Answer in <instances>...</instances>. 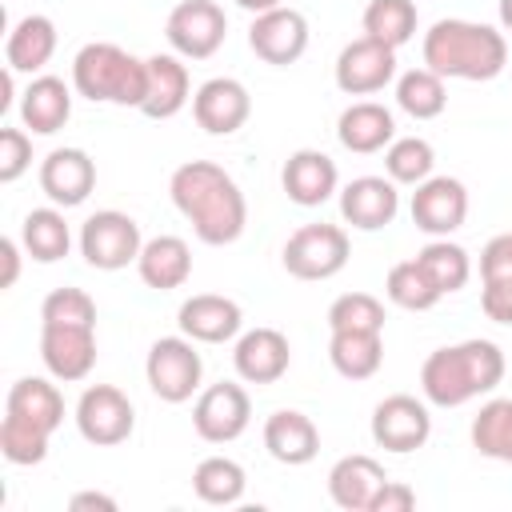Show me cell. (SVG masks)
I'll return each instance as SVG.
<instances>
[{
  "mask_svg": "<svg viewBox=\"0 0 512 512\" xmlns=\"http://www.w3.org/2000/svg\"><path fill=\"white\" fill-rule=\"evenodd\" d=\"M168 192H172V204L180 208V216L192 224V232L220 248V244H232L240 240L244 224H248V204H244V192L240 184L212 160H188L172 172L168 180Z\"/></svg>",
  "mask_w": 512,
  "mask_h": 512,
  "instance_id": "1",
  "label": "cell"
},
{
  "mask_svg": "<svg viewBox=\"0 0 512 512\" xmlns=\"http://www.w3.org/2000/svg\"><path fill=\"white\" fill-rule=\"evenodd\" d=\"M504 380V352L492 340H460L428 352L420 368V392L436 408H460L488 396Z\"/></svg>",
  "mask_w": 512,
  "mask_h": 512,
  "instance_id": "2",
  "label": "cell"
},
{
  "mask_svg": "<svg viewBox=\"0 0 512 512\" xmlns=\"http://www.w3.org/2000/svg\"><path fill=\"white\" fill-rule=\"evenodd\" d=\"M508 64L504 32L476 20H436L424 32V68L444 80H492Z\"/></svg>",
  "mask_w": 512,
  "mask_h": 512,
  "instance_id": "3",
  "label": "cell"
},
{
  "mask_svg": "<svg viewBox=\"0 0 512 512\" xmlns=\"http://www.w3.org/2000/svg\"><path fill=\"white\" fill-rule=\"evenodd\" d=\"M72 88L92 104L140 108L148 96V60L124 52L120 44L92 40L72 60Z\"/></svg>",
  "mask_w": 512,
  "mask_h": 512,
  "instance_id": "4",
  "label": "cell"
},
{
  "mask_svg": "<svg viewBox=\"0 0 512 512\" xmlns=\"http://www.w3.org/2000/svg\"><path fill=\"white\" fill-rule=\"evenodd\" d=\"M192 344L196 340H188V336H160L148 348L144 376H148V388L164 404H184V400H192V392H200L204 360Z\"/></svg>",
  "mask_w": 512,
  "mask_h": 512,
  "instance_id": "5",
  "label": "cell"
},
{
  "mask_svg": "<svg viewBox=\"0 0 512 512\" xmlns=\"http://www.w3.org/2000/svg\"><path fill=\"white\" fill-rule=\"evenodd\" d=\"M140 248H144L140 224L128 212L104 208L80 224V256L100 272H120V268L136 264Z\"/></svg>",
  "mask_w": 512,
  "mask_h": 512,
  "instance_id": "6",
  "label": "cell"
},
{
  "mask_svg": "<svg viewBox=\"0 0 512 512\" xmlns=\"http://www.w3.org/2000/svg\"><path fill=\"white\" fill-rule=\"evenodd\" d=\"M348 232L340 224H304L284 244V268L296 280H332L348 264Z\"/></svg>",
  "mask_w": 512,
  "mask_h": 512,
  "instance_id": "7",
  "label": "cell"
},
{
  "mask_svg": "<svg viewBox=\"0 0 512 512\" xmlns=\"http://www.w3.org/2000/svg\"><path fill=\"white\" fill-rule=\"evenodd\" d=\"M76 428L88 444L112 448L124 444L136 428V408L116 384H88L76 400Z\"/></svg>",
  "mask_w": 512,
  "mask_h": 512,
  "instance_id": "8",
  "label": "cell"
},
{
  "mask_svg": "<svg viewBox=\"0 0 512 512\" xmlns=\"http://www.w3.org/2000/svg\"><path fill=\"white\" fill-rule=\"evenodd\" d=\"M164 36H168L176 56L208 60V56H216V48L228 36V16H224V8L216 0H180L168 12Z\"/></svg>",
  "mask_w": 512,
  "mask_h": 512,
  "instance_id": "9",
  "label": "cell"
},
{
  "mask_svg": "<svg viewBox=\"0 0 512 512\" xmlns=\"http://www.w3.org/2000/svg\"><path fill=\"white\" fill-rule=\"evenodd\" d=\"M248 420H252V400L232 380L208 384L192 404V428L208 444H232L236 436H244Z\"/></svg>",
  "mask_w": 512,
  "mask_h": 512,
  "instance_id": "10",
  "label": "cell"
},
{
  "mask_svg": "<svg viewBox=\"0 0 512 512\" xmlns=\"http://www.w3.org/2000/svg\"><path fill=\"white\" fill-rule=\"evenodd\" d=\"M40 360L64 384L84 380L96 368V324L40 320Z\"/></svg>",
  "mask_w": 512,
  "mask_h": 512,
  "instance_id": "11",
  "label": "cell"
},
{
  "mask_svg": "<svg viewBox=\"0 0 512 512\" xmlns=\"http://www.w3.org/2000/svg\"><path fill=\"white\" fill-rule=\"evenodd\" d=\"M392 80H396V48H388L372 36H360L340 48V56H336V88L340 92L372 96V92H384Z\"/></svg>",
  "mask_w": 512,
  "mask_h": 512,
  "instance_id": "12",
  "label": "cell"
},
{
  "mask_svg": "<svg viewBox=\"0 0 512 512\" xmlns=\"http://www.w3.org/2000/svg\"><path fill=\"white\" fill-rule=\"evenodd\" d=\"M432 436V416H428V404L408 396V392H396V396H384L376 408H372V440L388 452H416L424 448Z\"/></svg>",
  "mask_w": 512,
  "mask_h": 512,
  "instance_id": "13",
  "label": "cell"
},
{
  "mask_svg": "<svg viewBox=\"0 0 512 512\" xmlns=\"http://www.w3.org/2000/svg\"><path fill=\"white\" fill-rule=\"evenodd\" d=\"M248 48L264 60V64H276V68H288L304 56L308 48V20L304 12L296 8H272V12H260L248 28Z\"/></svg>",
  "mask_w": 512,
  "mask_h": 512,
  "instance_id": "14",
  "label": "cell"
},
{
  "mask_svg": "<svg viewBox=\"0 0 512 512\" xmlns=\"http://www.w3.org/2000/svg\"><path fill=\"white\" fill-rule=\"evenodd\" d=\"M192 116L208 136H232L248 124L252 116V96L240 80L232 76H212L196 88L192 96Z\"/></svg>",
  "mask_w": 512,
  "mask_h": 512,
  "instance_id": "15",
  "label": "cell"
},
{
  "mask_svg": "<svg viewBox=\"0 0 512 512\" xmlns=\"http://www.w3.org/2000/svg\"><path fill=\"white\" fill-rule=\"evenodd\" d=\"M468 216V188L456 176H428L412 192V224L428 236H452Z\"/></svg>",
  "mask_w": 512,
  "mask_h": 512,
  "instance_id": "16",
  "label": "cell"
},
{
  "mask_svg": "<svg viewBox=\"0 0 512 512\" xmlns=\"http://www.w3.org/2000/svg\"><path fill=\"white\" fill-rule=\"evenodd\" d=\"M396 212H400V192L396 180L388 176H356L340 188V216L360 232L388 228Z\"/></svg>",
  "mask_w": 512,
  "mask_h": 512,
  "instance_id": "17",
  "label": "cell"
},
{
  "mask_svg": "<svg viewBox=\"0 0 512 512\" xmlns=\"http://www.w3.org/2000/svg\"><path fill=\"white\" fill-rule=\"evenodd\" d=\"M176 324L188 340L196 344H224V340H236L240 328H244V312L236 300L228 296H216V292H196L180 304L176 312Z\"/></svg>",
  "mask_w": 512,
  "mask_h": 512,
  "instance_id": "18",
  "label": "cell"
},
{
  "mask_svg": "<svg viewBox=\"0 0 512 512\" xmlns=\"http://www.w3.org/2000/svg\"><path fill=\"white\" fill-rule=\"evenodd\" d=\"M40 188L52 204L76 208L96 188V164L84 148H52L40 160Z\"/></svg>",
  "mask_w": 512,
  "mask_h": 512,
  "instance_id": "19",
  "label": "cell"
},
{
  "mask_svg": "<svg viewBox=\"0 0 512 512\" xmlns=\"http://www.w3.org/2000/svg\"><path fill=\"white\" fill-rule=\"evenodd\" d=\"M232 364H236V376L248 384H276L292 364L288 336L276 328H248L244 336H236Z\"/></svg>",
  "mask_w": 512,
  "mask_h": 512,
  "instance_id": "20",
  "label": "cell"
},
{
  "mask_svg": "<svg viewBox=\"0 0 512 512\" xmlns=\"http://www.w3.org/2000/svg\"><path fill=\"white\" fill-rule=\"evenodd\" d=\"M280 184L288 192L292 204L300 208H320L336 184H340V172H336V160L316 152V148H300L284 160V172H280Z\"/></svg>",
  "mask_w": 512,
  "mask_h": 512,
  "instance_id": "21",
  "label": "cell"
},
{
  "mask_svg": "<svg viewBox=\"0 0 512 512\" xmlns=\"http://www.w3.org/2000/svg\"><path fill=\"white\" fill-rule=\"evenodd\" d=\"M388 472L380 460L364 456V452H352V456H340L328 472V496L336 508L344 512H368L372 496L384 488Z\"/></svg>",
  "mask_w": 512,
  "mask_h": 512,
  "instance_id": "22",
  "label": "cell"
},
{
  "mask_svg": "<svg viewBox=\"0 0 512 512\" xmlns=\"http://www.w3.org/2000/svg\"><path fill=\"white\" fill-rule=\"evenodd\" d=\"M4 416L8 420H20L28 428H40V432H56L64 424V396L56 384H48L44 376H20L12 388H8V400H4Z\"/></svg>",
  "mask_w": 512,
  "mask_h": 512,
  "instance_id": "23",
  "label": "cell"
},
{
  "mask_svg": "<svg viewBox=\"0 0 512 512\" xmlns=\"http://www.w3.org/2000/svg\"><path fill=\"white\" fill-rule=\"evenodd\" d=\"M336 136L348 152L356 156H372V152H384L392 140H396V120L384 104L376 100H356L340 112L336 120Z\"/></svg>",
  "mask_w": 512,
  "mask_h": 512,
  "instance_id": "24",
  "label": "cell"
},
{
  "mask_svg": "<svg viewBox=\"0 0 512 512\" xmlns=\"http://www.w3.org/2000/svg\"><path fill=\"white\" fill-rule=\"evenodd\" d=\"M264 448H268L272 460L296 468V464H308L320 452V432L304 412L280 408L264 420Z\"/></svg>",
  "mask_w": 512,
  "mask_h": 512,
  "instance_id": "25",
  "label": "cell"
},
{
  "mask_svg": "<svg viewBox=\"0 0 512 512\" xmlns=\"http://www.w3.org/2000/svg\"><path fill=\"white\" fill-rule=\"evenodd\" d=\"M72 116V88L60 76H36L20 96V120L36 136H52Z\"/></svg>",
  "mask_w": 512,
  "mask_h": 512,
  "instance_id": "26",
  "label": "cell"
},
{
  "mask_svg": "<svg viewBox=\"0 0 512 512\" xmlns=\"http://www.w3.org/2000/svg\"><path fill=\"white\" fill-rule=\"evenodd\" d=\"M136 272L148 288L156 292H172L180 284H188L192 276V252L180 236H152L144 240L140 256H136Z\"/></svg>",
  "mask_w": 512,
  "mask_h": 512,
  "instance_id": "27",
  "label": "cell"
},
{
  "mask_svg": "<svg viewBox=\"0 0 512 512\" xmlns=\"http://www.w3.org/2000/svg\"><path fill=\"white\" fill-rule=\"evenodd\" d=\"M188 96H192V84H188V68L180 64V56H168V52L148 56V96L140 112L152 120H168L188 104Z\"/></svg>",
  "mask_w": 512,
  "mask_h": 512,
  "instance_id": "28",
  "label": "cell"
},
{
  "mask_svg": "<svg viewBox=\"0 0 512 512\" xmlns=\"http://www.w3.org/2000/svg\"><path fill=\"white\" fill-rule=\"evenodd\" d=\"M56 52V24L48 16H24L4 40V68L12 72H40Z\"/></svg>",
  "mask_w": 512,
  "mask_h": 512,
  "instance_id": "29",
  "label": "cell"
},
{
  "mask_svg": "<svg viewBox=\"0 0 512 512\" xmlns=\"http://www.w3.org/2000/svg\"><path fill=\"white\" fill-rule=\"evenodd\" d=\"M328 360L344 380H368L384 364V340L380 332H332Z\"/></svg>",
  "mask_w": 512,
  "mask_h": 512,
  "instance_id": "30",
  "label": "cell"
},
{
  "mask_svg": "<svg viewBox=\"0 0 512 512\" xmlns=\"http://www.w3.org/2000/svg\"><path fill=\"white\" fill-rule=\"evenodd\" d=\"M20 244L32 260L40 264H56L60 256H68L72 248V232L60 208H32L20 224Z\"/></svg>",
  "mask_w": 512,
  "mask_h": 512,
  "instance_id": "31",
  "label": "cell"
},
{
  "mask_svg": "<svg viewBox=\"0 0 512 512\" xmlns=\"http://www.w3.org/2000/svg\"><path fill=\"white\" fill-rule=\"evenodd\" d=\"M192 488H196V496H200L204 504L228 508V504H236V500L244 496L248 476H244V468H240L232 456H208V460L196 464Z\"/></svg>",
  "mask_w": 512,
  "mask_h": 512,
  "instance_id": "32",
  "label": "cell"
},
{
  "mask_svg": "<svg viewBox=\"0 0 512 512\" xmlns=\"http://www.w3.org/2000/svg\"><path fill=\"white\" fill-rule=\"evenodd\" d=\"M472 448L488 460L512 464V400H488L476 416H472Z\"/></svg>",
  "mask_w": 512,
  "mask_h": 512,
  "instance_id": "33",
  "label": "cell"
},
{
  "mask_svg": "<svg viewBox=\"0 0 512 512\" xmlns=\"http://www.w3.org/2000/svg\"><path fill=\"white\" fill-rule=\"evenodd\" d=\"M416 260H420V268L428 272V280L448 296V292H460L464 284H468V276H472V260H468V252L460 248V244H452L448 236H432L420 252H416Z\"/></svg>",
  "mask_w": 512,
  "mask_h": 512,
  "instance_id": "34",
  "label": "cell"
},
{
  "mask_svg": "<svg viewBox=\"0 0 512 512\" xmlns=\"http://www.w3.org/2000/svg\"><path fill=\"white\" fill-rule=\"evenodd\" d=\"M416 4L412 0H368L364 8V36L400 48L416 36Z\"/></svg>",
  "mask_w": 512,
  "mask_h": 512,
  "instance_id": "35",
  "label": "cell"
},
{
  "mask_svg": "<svg viewBox=\"0 0 512 512\" xmlns=\"http://www.w3.org/2000/svg\"><path fill=\"white\" fill-rule=\"evenodd\" d=\"M396 104L412 116V120H432L444 112L448 104V88L444 76H436L432 68H412L396 80Z\"/></svg>",
  "mask_w": 512,
  "mask_h": 512,
  "instance_id": "36",
  "label": "cell"
},
{
  "mask_svg": "<svg viewBox=\"0 0 512 512\" xmlns=\"http://www.w3.org/2000/svg\"><path fill=\"white\" fill-rule=\"evenodd\" d=\"M388 300L396 308H408V312H428L432 304H440V288L428 280V272L420 268V260H400L388 268V284H384Z\"/></svg>",
  "mask_w": 512,
  "mask_h": 512,
  "instance_id": "37",
  "label": "cell"
},
{
  "mask_svg": "<svg viewBox=\"0 0 512 512\" xmlns=\"http://www.w3.org/2000/svg\"><path fill=\"white\" fill-rule=\"evenodd\" d=\"M432 164H436V152L424 136H396L384 148V172L396 184H424L432 176Z\"/></svg>",
  "mask_w": 512,
  "mask_h": 512,
  "instance_id": "38",
  "label": "cell"
},
{
  "mask_svg": "<svg viewBox=\"0 0 512 512\" xmlns=\"http://www.w3.org/2000/svg\"><path fill=\"white\" fill-rule=\"evenodd\" d=\"M332 332H384V304L372 292H344L328 304Z\"/></svg>",
  "mask_w": 512,
  "mask_h": 512,
  "instance_id": "39",
  "label": "cell"
},
{
  "mask_svg": "<svg viewBox=\"0 0 512 512\" xmlns=\"http://www.w3.org/2000/svg\"><path fill=\"white\" fill-rule=\"evenodd\" d=\"M48 432H40V428H28V424H20V420H0V456L8 460V464H20V468H28V464H40L44 456H48Z\"/></svg>",
  "mask_w": 512,
  "mask_h": 512,
  "instance_id": "40",
  "label": "cell"
},
{
  "mask_svg": "<svg viewBox=\"0 0 512 512\" xmlns=\"http://www.w3.org/2000/svg\"><path fill=\"white\" fill-rule=\"evenodd\" d=\"M40 320L56 324H96V304L84 288H52L40 304Z\"/></svg>",
  "mask_w": 512,
  "mask_h": 512,
  "instance_id": "41",
  "label": "cell"
},
{
  "mask_svg": "<svg viewBox=\"0 0 512 512\" xmlns=\"http://www.w3.org/2000/svg\"><path fill=\"white\" fill-rule=\"evenodd\" d=\"M32 164V140L24 128H0V184H12Z\"/></svg>",
  "mask_w": 512,
  "mask_h": 512,
  "instance_id": "42",
  "label": "cell"
},
{
  "mask_svg": "<svg viewBox=\"0 0 512 512\" xmlns=\"http://www.w3.org/2000/svg\"><path fill=\"white\" fill-rule=\"evenodd\" d=\"M480 280H512V232H500L480 252Z\"/></svg>",
  "mask_w": 512,
  "mask_h": 512,
  "instance_id": "43",
  "label": "cell"
},
{
  "mask_svg": "<svg viewBox=\"0 0 512 512\" xmlns=\"http://www.w3.org/2000/svg\"><path fill=\"white\" fill-rule=\"evenodd\" d=\"M480 308L492 324H512V280H484Z\"/></svg>",
  "mask_w": 512,
  "mask_h": 512,
  "instance_id": "44",
  "label": "cell"
},
{
  "mask_svg": "<svg viewBox=\"0 0 512 512\" xmlns=\"http://www.w3.org/2000/svg\"><path fill=\"white\" fill-rule=\"evenodd\" d=\"M412 508H416V492L400 480H384V488L368 504V512H412Z\"/></svg>",
  "mask_w": 512,
  "mask_h": 512,
  "instance_id": "45",
  "label": "cell"
},
{
  "mask_svg": "<svg viewBox=\"0 0 512 512\" xmlns=\"http://www.w3.org/2000/svg\"><path fill=\"white\" fill-rule=\"evenodd\" d=\"M0 260H4L0 288H12V284H16V276H20V248H16V240H12V236H4V240H0Z\"/></svg>",
  "mask_w": 512,
  "mask_h": 512,
  "instance_id": "46",
  "label": "cell"
},
{
  "mask_svg": "<svg viewBox=\"0 0 512 512\" xmlns=\"http://www.w3.org/2000/svg\"><path fill=\"white\" fill-rule=\"evenodd\" d=\"M68 508H72V512H80V508H104V512H116V500L104 496V492H76V496L68 500Z\"/></svg>",
  "mask_w": 512,
  "mask_h": 512,
  "instance_id": "47",
  "label": "cell"
},
{
  "mask_svg": "<svg viewBox=\"0 0 512 512\" xmlns=\"http://www.w3.org/2000/svg\"><path fill=\"white\" fill-rule=\"evenodd\" d=\"M244 12H252V16H260V12H272V8H280L284 0H236Z\"/></svg>",
  "mask_w": 512,
  "mask_h": 512,
  "instance_id": "48",
  "label": "cell"
},
{
  "mask_svg": "<svg viewBox=\"0 0 512 512\" xmlns=\"http://www.w3.org/2000/svg\"><path fill=\"white\" fill-rule=\"evenodd\" d=\"M500 24L512 32V0H500Z\"/></svg>",
  "mask_w": 512,
  "mask_h": 512,
  "instance_id": "49",
  "label": "cell"
}]
</instances>
